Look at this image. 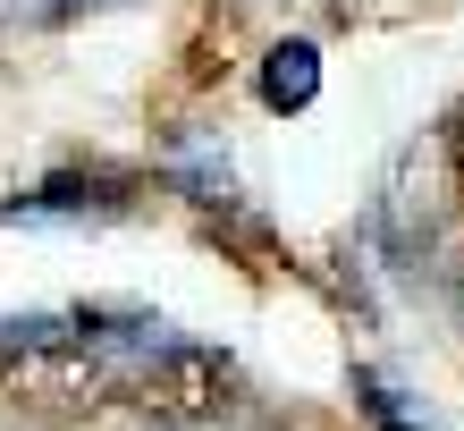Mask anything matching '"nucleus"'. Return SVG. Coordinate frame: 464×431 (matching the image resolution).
I'll list each match as a JSON object with an SVG mask.
<instances>
[{"label":"nucleus","instance_id":"nucleus-1","mask_svg":"<svg viewBox=\"0 0 464 431\" xmlns=\"http://www.w3.org/2000/svg\"><path fill=\"white\" fill-rule=\"evenodd\" d=\"M135 407H144L152 423L169 431H195V423H220L237 407V364L220 356V347H195V338H169L160 356L135 372Z\"/></svg>","mask_w":464,"mask_h":431},{"label":"nucleus","instance_id":"nucleus-2","mask_svg":"<svg viewBox=\"0 0 464 431\" xmlns=\"http://www.w3.org/2000/svg\"><path fill=\"white\" fill-rule=\"evenodd\" d=\"M111 211H127V178L111 170H68V178H51L34 186V195H17V203H0V220H111Z\"/></svg>","mask_w":464,"mask_h":431},{"label":"nucleus","instance_id":"nucleus-3","mask_svg":"<svg viewBox=\"0 0 464 431\" xmlns=\"http://www.w3.org/2000/svg\"><path fill=\"white\" fill-rule=\"evenodd\" d=\"M321 93V51L313 43H270L262 51V102L270 111H304Z\"/></svg>","mask_w":464,"mask_h":431},{"label":"nucleus","instance_id":"nucleus-4","mask_svg":"<svg viewBox=\"0 0 464 431\" xmlns=\"http://www.w3.org/2000/svg\"><path fill=\"white\" fill-rule=\"evenodd\" d=\"M354 407H363L380 431H440V423H430V415L414 407V397H405V389L389 381V372H372V364L354 372Z\"/></svg>","mask_w":464,"mask_h":431},{"label":"nucleus","instance_id":"nucleus-5","mask_svg":"<svg viewBox=\"0 0 464 431\" xmlns=\"http://www.w3.org/2000/svg\"><path fill=\"white\" fill-rule=\"evenodd\" d=\"M76 9H111V0H17L25 25H60V17H76Z\"/></svg>","mask_w":464,"mask_h":431},{"label":"nucleus","instance_id":"nucleus-6","mask_svg":"<svg viewBox=\"0 0 464 431\" xmlns=\"http://www.w3.org/2000/svg\"><path fill=\"white\" fill-rule=\"evenodd\" d=\"M456 170H464V127H456Z\"/></svg>","mask_w":464,"mask_h":431},{"label":"nucleus","instance_id":"nucleus-7","mask_svg":"<svg viewBox=\"0 0 464 431\" xmlns=\"http://www.w3.org/2000/svg\"><path fill=\"white\" fill-rule=\"evenodd\" d=\"M254 431H287V423H254Z\"/></svg>","mask_w":464,"mask_h":431},{"label":"nucleus","instance_id":"nucleus-8","mask_svg":"<svg viewBox=\"0 0 464 431\" xmlns=\"http://www.w3.org/2000/svg\"><path fill=\"white\" fill-rule=\"evenodd\" d=\"M456 305H464V279H456Z\"/></svg>","mask_w":464,"mask_h":431}]
</instances>
